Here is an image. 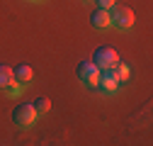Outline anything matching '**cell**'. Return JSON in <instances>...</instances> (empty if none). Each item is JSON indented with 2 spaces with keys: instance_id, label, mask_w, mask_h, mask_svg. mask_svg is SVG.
Wrapping results in <instances>:
<instances>
[{
  "instance_id": "cell-1",
  "label": "cell",
  "mask_w": 153,
  "mask_h": 146,
  "mask_svg": "<svg viewBox=\"0 0 153 146\" xmlns=\"http://www.w3.org/2000/svg\"><path fill=\"white\" fill-rule=\"evenodd\" d=\"M12 122L20 127V129H29V127H34V122H36V110L32 105H27V102L17 105L12 110Z\"/></svg>"
},
{
  "instance_id": "cell-2",
  "label": "cell",
  "mask_w": 153,
  "mask_h": 146,
  "mask_svg": "<svg viewBox=\"0 0 153 146\" xmlns=\"http://www.w3.org/2000/svg\"><path fill=\"white\" fill-rule=\"evenodd\" d=\"M78 78H80V83H85L88 88H95L100 83V68L95 66L92 61H83L80 66H78Z\"/></svg>"
},
{
  "instance_id": "cell-3",
  "label": "cell",
  "mask_w": 153,
  "mask_h": 146,
  "mask_svg": "<svg viewBox=\"0 0 153 146\" xmlns=\"http://www.w3.org/2000/svg\"><path fill=\"white\" fill-rule=\"evenodd\" d=\"M92 63L97 66V68H114L119 63V56H117V51H112L109 46H100L97 51H95V59H92Z\"/></svg>"
},
{
  "instance_id": "cell-4",
  "label": "cell",
  "mask_w": 153,
  "mask_h": 146,
  "mask_svg": "<svg viewBox=\"0 0 153 146\" xmlns=\"http://www.w3.org/2000/svg\"><path fill=\"white\" fill-rule=\"evenodd\" d=\"M112 27H119V29H129L134 25V12L129 7H114V12L109 15Z\"/></svg>"
},
{
  "instance_id": "cell-5",
  "label": "cell",
  "mask_w": 153,
  "mask_h": 146,
  "mask_svg": "<svg viewBox=\"0 0 153 146\" xmlns=\"http://www.w3.org/2000/svg\"><path fill=\"white\" fill-rule=\"evenodd\" d=\"M119 83H122L119 73L114 71V68H105V73H102V78H100L97 85L105 90V93H114V90H119Z\"/></svg>"
},
{
  "instance_id": "cell-6",
  "label": "cell",
  "mask_w": 153,
  "mask_h": 146,
  "mask_svg": "<svg viewBox=\"0 0 153 146\" xmlns=\"http://www.w3.org/2000/svg\"><path fill=\"white\" fill-rule=\"evenodd\" d=\"M90 25L95 27V29H105V27H112V20H109V12L107 10H102V7H97L92 15H90Z\"/></svg>"
},
{
  "instance_id": "cell-7",
  "label": "cell",
  "mask_w": 153,
  "mask_h": 146,
  "mask_svg": "<svg viewBox=\"0 0 153 146\" xmlns=\"http://www.w3.org/2000/svg\"><path fill=\"white\" fill-rule=\"evenodd\" d=\"M12 73H15V78H17V80H22V83L32 80V76H34V71H32V68H29L27 63H20V66H17V68H15Z\"/></svg>"
},
{
  "instance_id": "cell-8",
  "label": "cell",
  "mask_w": 153,
  "mask_h": 146,
  "mask_svg": "<svg viewBox=\"0 0 153 146\" xmlns=\"http://www.w3.org/2000/svg\"><path fill=\"white\" fill-rule=\"evenodd\" d=\"M12 78H15L12 68H10V66H5V63H0V88H7V85L12 83Z\"/></svg>"
},
{
  "instance_id": "cell-9",
  "label": "cell",
  "mask_w": 153,
  "mask_h": 146,
  "mask_svg": "<svg viewBox=\"0 0 153 146\" xmlns=\"http://www.w3.org/2000/svg\"><path fill=\"white\" fill-rule=\"evenodd\" d=\"M34 110H36V115H44V112H49V107H51V102L46 100V98H39V100H34V105H32Z\"/></svg>"
},
{
  "instance_id": "cell-10",
  "label": "cell",
  "mask_w": 153,
  "mask_h": 146,
  "mask_svg": "<svg viewBox=\"0 0 153 146\" xmlns=\"http://www.w3.org/2000/svg\"><path fill=\"white\" fill-rule=\"evenodd\" d=\"M25 85H27V83H22V80H20V83H15V80H12V83L7 85V90H10V95L15 98V95H20V90H22Z\"/></svg>"
},
{
  "instance_id": "cell-11",
  "label": "cell",
  "mask_w": 153,
  "mask_h": 146,
  "mask_svg": "<svg viewBox=\"0 0 153 146\" xmlns=\"http://www.w3.org/2000/svg\"><path fill=\"white\" fill-rule=\"evenodd\" d=\"M117 66H119V71H117V73H119V78H122V80L129 78V66H126V63H117Z\"/></svg>"
},
{
  "instance_id": "cell-12",
  "label": "cell",
  "mask_w": 153,
  "mask_h": 146,
  "mask_svg": "<svg viewBox=\"0 0 153 146\" xmlns=\"http://www.w3.org/2000/svg\"><path fill=\"white\" fill-rule=\"evenodd\" d=\"M114 3H117V0H97V5H100L102 10H109V7H114Z\"/></svg>"
}]
</instances>
